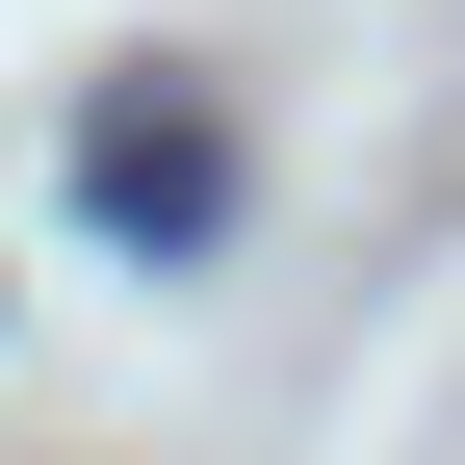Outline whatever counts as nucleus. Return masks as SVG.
<instances>
[{"label": "nucleus", "instance_id": "1", "mask_svg": "<svg viewBox=\"0 0 465 465\" xmlns=\"http://www.w3.org/2000/svg\"><path fill=\"white\" fill-rule=\"evenodd\" d=\"M78 207L130 232V259H182V232L232 207V130H207V104H104V155H78Z\"/></svg>", "mask_w": 465, "mask_h": 465}]
</instances>
